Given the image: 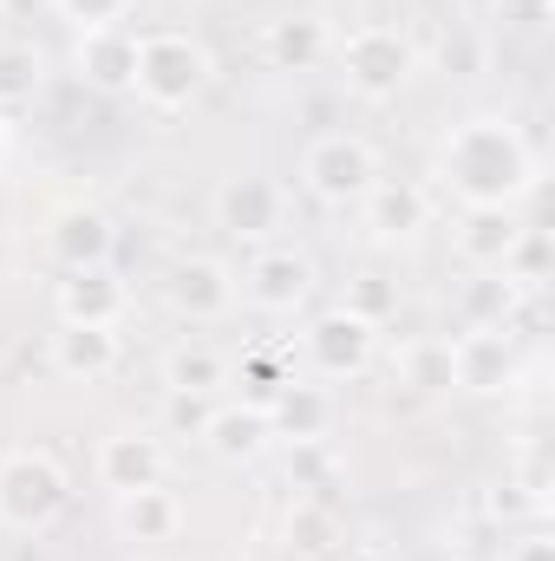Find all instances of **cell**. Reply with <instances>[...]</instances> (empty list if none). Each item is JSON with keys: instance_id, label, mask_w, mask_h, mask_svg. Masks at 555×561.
<instances>
[{"instance_id": "cell-1", "label": "cell", "mask_w": 555, "mask_h": 561, "mask_svg": "<svg viewBox=\"0 0 555 561\" xmlns=\"http://www.w3.org/2000/svg\"><path fill=\"white\" fill-rule=\"evenodd\" d=\"M431 176L457 209H517L536 190V150L503 112H477L438 138Z\"/></svg>"}, {"instance_id": "cell-2", "label": "cell", "mask_w": 555, "mask_h": 561, "mask_svg": "<svg viewBox=\"0 0 555 561\" xmlns=\"http://www.w3.org/2000/svg\"><path fill=\"white\" fill-rule=\"evenodd\" d=\"M209 79H216V59H209V46L196 33H183V26L138 33V72H132V99L138 105L177 118V112L203 105Z\"/></svg>"}, {"instance_id": "cell-3", "label": "cell", "mask_w": 555, "mask_h": 561, "mask_svg": "<svg viewBox=\"0 0 555 561\" xmlns=\"http://www.w3.org/2000/svg\"><path fill=\"white\" fill-rule=\"evenodd\" d=\"M333 66H340L347 99H360V105H393V99L412 85L418 46H412V33H399V26H386V20H366V26H353L347 39H333Z\"/></svg>"}, {"instance_id": "cell-4", "label": "cell", "mask_w": 555, "mask_h": 561, "mask_svg": "<svg viewBox=\"0 0 555 561\" xmlns=\"http://www.w3.org/2000/svg\"><path fill=\"white\" fill-rule=\"evenodd\" d=\"M72 510V477L46 450H7L0 457V529L7 536H46Z\"/></svg>"}, {"instance_id": "cell-5", "label": "cell", "mask_w": 555, "mask_h": 561, "mask_svg": "<svg viewBox=\"0 0 555 561\" xmlns=\"http://www.w3.org/2000/svg\"><path fill=\"white\" fill-rule=\"evenodd\" d=\"M380 176H386V163L360 131H320L301 150V190L320 209H360L380 190Z\"/></svg>"}, {"instance_id": "cell-6", "label": "cell", "mask_w": 555, "mask_h": 561, "mask_svg": "<svg viewBox=\"0 0 555 561\" xmlns=\"http://www.w3.org/2000/svg\"><path fill=\"white\" fill-rule=\"evenodd\" d=\"M242 280V300L262 313V320H294L314 307V287H320V262L294 242H269V249H249V262L236 268Z\"/></svg>"}, {"instance_id": "cell-7", "label": "cell", "mask_w": 555, "mask_h": 561, "mask_svg": "<svg viewBox=\"0 0 555 561\" xmlns=\"http://www.w3.org/2000/svg\"><path fill=\"white\" fill-rule=\"evenodd\" d=\"M301 359L314 379L340 386V379H360L373 359H380V320L353 313L347 300L340 307H320L307 327H301Z\"/></svg>"}, {"instance_id": "cell-8", "label": "cell", "mask_w": 555, "mask_h": 561, "mask_svg": "<svg viewBox=\"0 0 555 561\" xmlns=\"http://www.w3.org/2000/svg\"><path fill=\"white\" fill-rule=\"evenodd\" d=\"M209 216H216V229L236 249H269V242H281V229H287V190H281L275 176H262V170L223 176L216 196H209Z\"/></svg>"}, {"instance_id": "cell-9", "label": "cell", "mask_w": 555, "mask_h": 561, "mask_svg": "<svg viewBox=\"0 0 555 561\" xmlns=\"http://www.w3.org/2000/svg\"><path fill=\"white\" fill-rule=\"evenodd\" d=\"M157 294H163V307H170L177 320H190V327H216V320L236 313L242 280H236V268H229L223 255H183V262L163 268Z\"/></svg>"}, {"instance_id": "cell-10", "label": "cell", "mask_w": 555, "mask_h": 561, "mask_svg": "<svg viewBox=\"0 0 555 561\" xmlns=\"http://www.w3.org/2000/svg\"><path fill=\"white\" fill-rule=\"evenodd\" d=\"M451 353V392L464 399H497L523 379V353L510 327H464L457 340H444Z\"/></svg>"}, {"instance_id": "cell-11", "label": "cell", "mask_w": 555, "mask_h": 561, "mask_svg": "<svg viewBox=\"0 0 555 561\" xmlns=\"http://www.w3.org/2000/svg\"><path fill=\"white\" fill-rule=\"evenodd\" d=\"M46 366L66 386H105L125 366V333L118 327H86V320H53L46 333Z\"/></svg>"}, {"instance_id": "cell-12", "label": "cell", "mask_w": 555, "mask_h": 561, "mask_svg": "<svg viewBox=\"0 0 555 561\" xmlns=\"http://www.w3.org/2000/svg\"><path fill=\"white\" fill-rule=\"evenodd\" d=\"M262 412H269L275 444H294V450H314L340 431V399H333L327 379H281Z\"/></svg>"}, {"instance_id": "cell-13", "label": "cell", "mask_w": 555, "mask_h": 561, "mask_svg": "<svg viewBox=\"0 0 555 561\" xmlns=\"http://www.w3.org/2000/svg\"><path fill=\"white\" fill-rule=\"evenodd\" d=\"M196 437H203V450H209L216 463H229V470L262 463V457L275 450L269 412H262L256 399H223L216 412H203V419H196Z\"/></svg>"}, {"instance_id": "cell-14", "label": "cell", "mask_w": 555, "mask_h": 561, "mask_svg": "<svg viewBox=\"0 0 555 561\" xmlns=\"http://www.w3.org/2000/svg\"><path fill=\"white\" fill-rule=\"evenodd\" d=\"M523 216L517 209H457V222H451V249H457V262L471 268V275H503L510 268V255H517V242H523Z\"/></svg>"}, {"instance_id": "cell-15", "label": "cell", "mask_w": 555, "mask_h": 561, "mask_svg": "<svg viewBox=\"0 0 555 561\" xmlns=\"http://www.w3.org/2000/svg\"><path fill=\"white\" fill-rule=\"evenodd\" d=\"M53 313L59 320H86V327H125L132 313V287L118 280V268H66L53 287Z\"/></svg>"}, {"instance_id": "cell-16", "label": "cell", "mask_w": 555, "mask_h": 561, "mask_svg": "<svg viewBox=\"0 0 555 561\" xmlns=\"http://www.w3.org/2000/svg\"><path fill=\"white\" fill-rule=\"evenodd\" d=\"M92 470H99V483H105L112 496H132V490H150V483L170 477V450H163L157 431H112V437L99 444Z\"/></svg>"}, {"instance_id": "cell-17", "label": "cell", "mask_w": 555, "mask_h": 561, "mask_svg": "<svg viewBox=\"0 0 555 561\" xmlns=\"http://www.w3.org/2000/svg\"><path fill=\"white\" fill-rule=\"evenodd\" d=\"M360 222L373 242H412L431 229V190L412 176H380V190L360 203Z\"/></svg>"}, {"instance_id": "cell-18", "label": "cell", "mask_w": 555, "mask_h": 561, "mask_svg": "<svg viewBox=\"0 0 555 561\" xmlns=\"http://www.w3.org/2000/svg\"><path fill=\"white\" fill-rule=\"evenodd\" d=\"M72 66L92 92L118 99V92H132V72H138V33L132 26H92V33H79Z\"/></svg>"}, {"instance_id": "cell-19", "label": "cell", "mask_w": 555, "mask_h": 561, "mask_svg": "<svg viewBox=\"0 0 555 561\" xmlns=\"http://www.w3.org/2000/svg\"><path fill=\"white\" fill-rule=\"evenodd\" d=\"M112 249H118L112 216H105V209H86V203H79V209H59L53 229H46V255H53L59 268H105Z\"/></svg>"}, {"instance_id": "cell-20", "label": "cell", "mask_w": 555, "mask_h": 561, "mask_svg": "<svg viewBox=\"0 0 555 561\" xmlns=\"http://www.w3.org/2000/svg\"><path fill=\"white\" fill-rule=\"evenodd\" d=\"M183 496L150 483V490H132V496H112V529L138 549H157V542H177L183 536Z\"/></svg>"}, {"instance_id": "cell-21", "label": "cell", "mask_w": 555, "mask_h": 561, "mask_svg": "<svg viewBox=\"0 0 555 561\" xmlns=\"http://www.w3.org/2000/svg\"><path fill=\"white\" fill-rule=\"evenodd\" d=\"M229 379H236V366L216 353V346H203V340H183V346H170L163 359H157V386L170 392V399H223L229 392Z\"/></svg>"}, {"instance_id": "cell-22", "label": "cell", "mask_w": 555, "mask_h": 561, "mask_svg": "<svg viewBox=\"0 0 555 561\" xmlns=\"http://www.w3.org/2000/svg\"><path fill=\"white\" fill-rule=\"evenodd\" d=\"M327 53H333V33H327L320 13H281V20L262 26V59L275 72H314Z\"/></svg>"}, {"instance_id": "cell-23", "label": "cell", "mask_w": 555, "mask_h": 561, "mask_svg": "<svg viewBox=\"0 0 555 561\" xmlns=\"http://www.w3.org/2000/svg\"><path fill=\"white\" fill-rule=\"evenodd\" d=\"M281 549L301 556V561H333L340 549H347V529H340V516H333L327 503L294 496L287 516H281Z\"/></svg>"}, {"instance_id": "cell-24", "label": "cell", "mask_w": 555, "mask_h": 561, "mask_svg": "<svg viewBox=\"0 0 555 561\" xmlns=\"http://www.w3.org/2000/svg\"><path fill=\"white\" fill-rule=\"evenodd\" d=\"M517 280L510 275H471L464 294H457V313L464 327H517Z\"/></svg>"}, {"instance_id": "cell-25", "label": "cell", "mask_w": 555, "mask_h": 561, "mask_svg": "<svg viewBox=\"0 0 555 561\" xmlns=\"http://www.w3.org/2000/svg\"><path fill=\"white\" fill-rule=\"evenodd\" d=\"M399 366H406V386H418V392H451V353H444L438 340L406 346V353H399Z\"/></svg>"}, {"instance_id": "cell-26", "label": "cell", "mask_w": 555, "mask_h": 561, "mask_svg": "<svg viewBox=\"0 0 555 561\" xmlns=\"http://www.w3.org/2000/svg\"><path fill=\"white\" fill-rule=\"evenodd\" d=\"M53 7L72 33H92V26H125L138 0H53Z\"/></svg>"}, {"instance_id": "cell-27", "label": "cell", "mask_w": 555, "mask_h": 561, "mask_svg": "<svg viewBox=\"0 0 555 561\" xmlns=\"http://www.w3.org/2000/svg\"><path fill=\"white\" fill-rule=\"evenodd\" d=\"M536 510H543V496H536L530 483H517V477L490 490V516H497V523H523V516H536Z\"/></svg>"}, {"instance_id": "cell-28", "label": "cell", "mask_w": 555, "mask_h": 561, "mask_svg": "<svg viewBox=\"0 0 555 561\" xmlns=\"http://www.w3.org/2000/svg\"><path fill=\"white\" fill-rule=\"evenodd\" d=\"M490 7H497V20H503V26H523V33L550 26V0H490Z\"/></svg>"}, {"instance_id": "cell-29", "label": "cell", "mask_w": 555, "mask_h": 561, "mask_svg": "<svg viewBox=\"0 0 555 561\" xmlns=\"http://www.w3.org/2000/svg\"><path fill=\"white\" fill-rule=\"evenodd\" d=\"M503 561H555L550 529H523L517 542H503Z\"/></svg>"}, {"instance_id": "cell-30", "label": "cell", "mask_w": 555, "mask_h": 561, "mask_svg": "<svg viewBox=\"0 0 555 561\" xmlns=\"http://www.w3.org/2000/svg\"><path fill=\"white\" fill-rule=\"evenodd\" d=\"M333 561H399L393 549H380V542H360V549H340Z\"/></svg>"}, {"instance_id": "cell-31", "label": "cell", "mask_w": 555, "mask_h": 561, "mask_svg": "<svg viewBox=\"0 0 555 561\" xmlns=\"http://www.w3.org/2000/svg\"><path fill=\"white\" fill-rule=\"evenodd\" d=\"M0 26H7V0H0Z\"/></svg>"}, {"instance_id": "cell-32", "label": "cell", "mask_w": 555, "mask_h": 561, "mask_svg": "<svg viewBox=\"0 0 555 561\" xmlns=\"http://www.w3.org/2000/svg\"><path fill=\"white\" fill-rule=\"evenodd\" d=\"M451 561H471V556H451Z\"/></svg>"}]
</instances>
